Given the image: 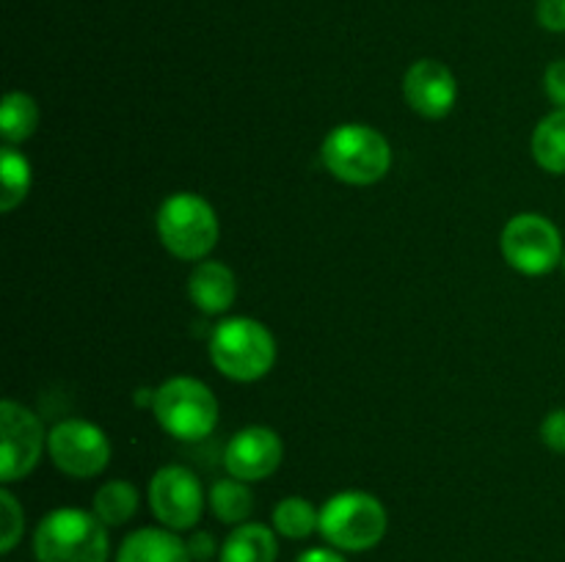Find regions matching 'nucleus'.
I'll list each match as a JSON object with an SVG mask.
<instances>
[{
  "mask_svg": "<svg viewBox=\"0 0 565 562\" xmlns=\"http://www.w3.org/2000/svg\"><path fill=\"white\" fill-rule=\"evenodd\" d=\"M25 534V510L9 488L0 490V554H11Z\"/></svg>",
  "mask_w": 565,
  "mask_h": 562,
  "instance_id": "22",
  "label": "nucleus"
},
{
  "mask_svg": "<svg viewBox=\"0 0 565 562\" xmlns=\"http://www.w3.org/2000/svg\"><path fill=\"white\" fill-rule=\"evenodd\" d=\"M390 529V512L379 496L367 490H340L320 507L323 540L345 554H364L384 540Z\"/></svg>",
  "mask_w": 565,
  "mask_h": 562,
  "instance_id": "5",
  "label": "nucleus"
},
{
  "mask_svg": "<svg viewBox=\"0 0 565 562\" xmlns=\"http://www.w3.org/2000/svg\"><path fill=\"white\" fill-rule=\"evenodd\" d=\"M279 560V534L274 527L246 521L232 527L221 543L218 562H276Z\"/></svg>",
  "mask_w": 565,
  "mask_h": 562,
  "instance_id": "15",
  "label": "nucleus"
},
{
  "mask_svg": "<svg viewBox=\"0 0 565 562\" xmlns=\"http://www.w3.org/2000/svg\"><path fill=\"white\" fill-rule=\"evenodd\" d=\"M276 534L287 540H307L320 529V510L303 496H285L270 516Z\"/></svg>",
  "mask_w": 565,
  "mask_h": 562,
  "instance_id": "21",
  "label": "nucleus"
},
{
  "mask_svg": "<svg viewBox=\"0 0 565 562\" xmlns=\"http://www.w3.org/2000/svg\"><path fill=\"white\" fill-rule=\"evenodd\" d=\"M188 298L199 312L210 317L230 312L237 301V275L218 259H202L188 279Z\"/></svg>",
  "mask_w": 565,
  "mask_h": 562,
  "instance_id": "13",
  "label": "nucleus"
},
{
  "mask_svg": "<svg viewBox=\"0 0 565 562\" xmlns=\"http://www.w3.org/2000/svg\"><path fill=\"white\" fill-rule=\"evenodd\" d=\"M541 441L546 450L565 455V408H552L541 422Z\"/></svg>",
  "mask_w": 565,
  "mask_h": 562,
  "instance_id": "23",
  "label": "nucleus"
},
{
  "mask_svg": "<svg viewBox=\"0 0 565 562\" xmlns=\"http://www.w3.org/2000/svg\"><path fill=\"white\" fill-rule=\"evenodd\" d=\"M535 20L544 31L565 33V0H539L535 3Z\"/></svg>",
  "mask_w": 565,
  "mask_h": 562,
  "instance_id": "24",
  "label": "nucleus"
},
{
  "mask_svg": "<svg viewBox=\"0 0 565 562\" xmlns=\"http://www.w3.org/2000/svg\"><path fill=\"white\" fill-rule=\"evenodd\" d=\"M158 237L166 251L185 262H202L218 246L221 224L213 204L191 191L171 193L154 215Z\"/></svg>",
  "mask_w": 565,
  "mask_h": 562,
  "instance_id": "3",
  "label": "nucleus"
},
{
  "mask_svg": "<svg viewBox=\"0 0 565 562\" xmlns=\"http://www.w3.org/2000/svg\"><path fill=\"white\" fill-rule=\"evenodd\" d=\"M530 152L546 174L565 176V108H555L535 125Z\"/></svg>",
  "mask_w": 565,
  "mask_h": 562,
  "instance_id": "16",
  "label": "nucleus"
},
{
  "mask_svg": "<svg viewBox=\"0 0 565 562\" xmlns=\"http://www.w3.org/2000/svg\"><path fill=\"white\" fill-rule=\"evenodd\" d=\"M36 562H108V527L83 507H55L33 529Z\"/></svg>",
  "mask_w": 565,
  "mask_h": 562,
  "instance_id": "1",
  "label": "nucleus"
},
{
  "mask_svg": "<svg viewBox=\"0 0 565 562\" xmlns=\"http://www.w3.org/2000/svg\"><path fill=\"white\" fill-rule=\"evenodd\" d=\"M326 171L345 185H375L392 169V147L375 127L345 121L323 138L320 147Z\"/></svg>",
  "mask_w": 565,
  "mask_h": 562,
  "instance_id": "2",
  "label": "nucleus"
},
{
  "mask_svg": "<svg viewBox=\"0 0 565 562\" xmlns=\"http://www.w3.org/2000/svg\"><path fill=\"white\" fill-rule=\"evenodd\" d=\"M544 91L555 108H565V58L552 61L544 69Z\"/></svg>",
  "mask_w": 565,
  "mask_h": 562,
  "instance_id": "25",
  "label": "nucleus"
},
{
  "mask_svg": "<svg viewBox=\"0 0 565 562\" xmlns=\"http://www.w3.org/2000/svg\"><path fill=\"white\" fill-rule=\"evenodd\" d=\"M47 455L66 477L92 479L108 468L114 446L99 424L88 419H64L47 433Z\"/></svg>",
  "mask_w": 565,
  "mask_h": 562,
  "instance_id": "9",
  "label": "nucleus"
},
{
  "mask_svg": "<svg viewBox=\"0 0 565 562\" xmlns=\"http://www.w3.org/2000/svg\"><path fill=\"white\" fill-rule=\"evenodd\" d=\"M210 361L224 378L254 383L276 364V339L254 317H226L210 334Z\"/></svg>",
  "mask_w": 565,
  "mask_h": 562,
  "instance_id": "4",
  "label": "nucleus"
},
{
  "mask_svg": "<svg viewBox=\"0 0 565 562\" xmlns=\"http://www.w3.org/2000/svg\"><path fill=\"white\" fill-rule=\"evenodd\" d=\"M207 507L221 523L226 527H241L252 518L254 512V494L248 488V483L235 477H226L213 483L207 494Z\"/></svg>",
  "mask_w": 565,
  "mask_h": 562,
  "instance_id": "18",
  "label": "nucleus"
},
{
  "mask_svg": "<svg viewBox=\"0 0 565 562\" xmlns=\"http://www.w3.org/2000/svg\"><path fill=\"white\" fill-rule=\"evenodd\" d=\"M0 176H3V193H0V213H14L31 191L33 171L31 160L20 152L17 147L3 143L0 149Z\"/></svg>",
  "mask_w": 565,
  "mask_h": 562,
  "instance_id": "20",
  "label": "nucleus"
},
{
  "mask_svg": "<svg viewBox=\"0 0 565 562\" xmlns=\"http://www.w3.org/2000/svg\"><path fill=\"white\" fill-rule=\"evenodd\" d=\"M285 461V441L274 428L248 424L237 430L224 446V468L243 483H263Z\"/></svg>",
  "mask_w": 565,
  "mask_h": 562,
  "instance_id": "11",
  "label": "nucleus"
},
{
  "mask_svg": "<svg viewBox=\"0 0 565 562\" xmlns=\"http://www.w3.org/2000/svg\"><path fill=\"white\" fill-rule=\"evenodd\" d=\"M403 97L414 114L425 119H445L458 102V80L441 61L419 58L406 69Z\"/></svg>",
  "mask_w": 565,
  "mask_h": 562,
  "instance_id": "12",
  "label": "nucleus"
},
{
  "mask_svg": "<svg viewBox=\"0 0 565 562\" xmlns=\"http://www.w3.org/2000/svg\"><path fill=\"white\" fill-rule=\"evenodd\" d=\"M114 562H193V556L174 529L141 527L121 540Z\"/></svg>",
  "mask_w": 565,
  "mask_h": 562,
  "instance_id": "14",
  "label": "nucleus"
},
{
  "mask_svg": "<svg viewBox=\"0 0 565 562\" xmlns=\"http://www.w3.org/2000/svg\"><path fill=\"white\" fill-rule=\"evenodd\" d=\"M563 270H565V253H563Z\"/></svg>",
  "mask_w": 565,
  "mask_h": 562,
  "instance_id": "28",
  "label": "nucleus"
},
{
  "mask_svg": "<svg viewBox=\"0 0 565 562\" xmlns=\"http://www.w3.org/2000/svg\"><path fill=\"white\" fill-rule=\"evenodd\" d=\"M147 501L160 527L191 532L199 527L207 507V494L199 474L188 466H163L152 474Z\"/></svg>",
  "mask_w": 565,
  "mask_h": 562,
  "instance_id": "8",
  "label": "nucleus"
},
{
  "mask_svg": "<svg viewBox=\"0 0 565 562\" xmlns=\"http://www.w3.org/2000/svg\"><path fill=\"white\" fill-rule=\"evenodd\" d=\"M502 259L522 275H546L563 264V235L546 215L519 213L500 235Z\"/></svg>",
  "mask_w": 565,
  "mask_h": 562,
  "instance_id": "7",
  "label": "nucleus"
},
{
  "mask_svg": "<svg viewBox=\"0 0 565 562\" xmlns=\"http://www.w3.org/2000/svg\"><path fill=\"white\" fill-rule=\"evenodd\" d=\"M188 551H191L193 562H210L213 556H218L221 543L210 532H202V529H199V532H193L191 538H188Z\"/></svg>",
  "mask_w": 565,
  "mask_h": 562,
  "instance_id": "26",
  "label": "nucleus"
},
{
  "mask_svg": "<svg viewBox=\"0 0 565 562\" xmlns=\"http://www.w3.org/2000/svg\"><path fill=\"white\" fill-rule=\"evenodd\" d=\"M154 419L177 441H202L218 424V400L204 380L177 375L154 391Z\"/></svg>",
  "mask_w": 565,
  "mask_h": 562,
  "instance_id": "6",
  "label": "nucleus"
},
{
  "mask_svg": "<svg viewBox=\"0 0 565 562\" xmlns=\"http://www.w3.org/2000/svg\"><path fill=\"white\" fill-rule=\"evenodd\" d=\"M39 119V102L25 91H9L0 105V138L9 147L28 141L36 132Z\"/></svg>",
  "mask_w": 565,
  "mask_h": 562,
  "instance_id": "19",
  "label": "nucleus"
},
{
  "mask_svg": "<svg viewBox=\"0 0 565 562\" xmlns=\"http://www.w3.org/2000/svg\"><path fill=\"white\" fill-rule=\"evenodd\" d=\"M47 433L36 411L17 400L0 402V479L20 483L42 461Z\"/></svg>",
  "mask_w": 565,
  "mask_h": 562,
  "instance_id": "10",
  "label": "nucleus"
},
{
  "mask_svg": "<svg viewBox=\"0 0 565 562\" xmlns=\"http://www.w3.org/2000/svg\"><path fill=\"white\" fill-rule=\"evenodd\" d=\"M296 562H348L345 551L334 549V545H312V549H303L298 554Z\"/></svg>",
  "mask_w": 565,
  "mask_h": 562,
  "instance_id": "27",
  "label": "nucleus"
},
{
  "mask_svg": "<svg viewBox=\"0 0 565 562\" xmlns=\"http://www.w3.org/2000/svg\"><path fill=\"white\" fill-rule=\"evenodd\" d=\"M138 507H141V496H138L136 485L127 483V479H108V483H103L92 501L94 516L108 529L130 523Z\"/></svg>",
  "mask_w": 565,
  "mask_h": 562,
  "instance_id": "17",
  "label": "nucleus"
}]
</instances>
